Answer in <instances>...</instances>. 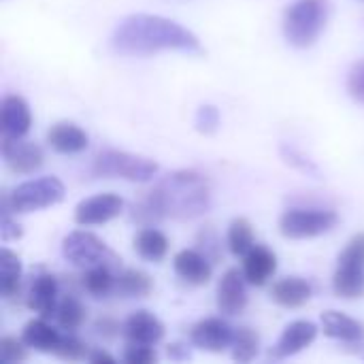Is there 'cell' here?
<instances>
[{
  "instance_id": "obj_12",
  "label": "cell",
  "mask_w": 364,
  "mask_h": 364,
  "mask_svg": "<svg viewBox=\"0 0 364 364\" xmlns=\"http://www.w3.org/2000/svg\"><path fill=\"white\" fill-rule=\"evenodd\" d=\"M318 326L309 320H296V322H290L282 337L277 339V343L273 346L271 350V358L275 360H282V358H290L299 352H303L305 348H309L316 337H318Z\"/></svg>"
},
{
  "instance_id": "obj_4",
  "label": "cell",
  "mask_w": 364,
  "mask_h": 364,
  "mask_svg": "<svg viewBox=\"0 0 364 364\" xmlns=\"http://www.w3.org/2000/svg\"><path fill=\"white\" fill-rule=\"evenodd\" d=\"M64 194H66L64 183L53 175L28 179L2 196V211H11L15 215L41 211L62 203Z\"/></svg>"
},
{
  "instance_id": "obj_17",
  "label": "cell",
  "mask_w": 364,
  "mask_h": 364,
  "mask_svg": "<svg viewBox=\"0 0 364 364\" xmlns=\"http://www.w3.org/2000/svg\"><path fill=\"white\" fill-rule=\"evenodd\" d=\"M47 143L53 151L70 156V154H81L90 145V136L83 128H79L73 122H58L49 128L47 132Z\"/></svg>"
},
{
  "instance_id": "obj_30",
  "label": "cell",
  "mask_w": 364,
  "mask_h": 364,
  "mask_svg": "<svg viewBox=\"0 0 364 364\" xmlns=\"http://www.w3.org/2000/svg\"><path fill=\"white\" fill-rule=\"evenodd\" d=\"M53 356H58L60 360L79 363V360H87L90 348H87L79 337H75L73 333H68V335H64V337L60 339V346H58V350H55Z\"/></svg>"
},
{
  "instance_id": "obj_14",
  "label": "cell",
  "mask_w": 364,
  "mask_h": 364,
  "mask_svg": "<svg viewBox=\"0 0 364 364\" xmlns=\"http://www.w3.org/2000/svg\"><path fill=\"white\" fill-rule=\"evenodd\" d=\"M175 273L190 286H207L213 277V267L198 250H181L173 258Z\"/></svg>"
},
{
  "instance_id": "obj_15",
  "label": "cell",
  "mask_w": 364,
  "mask_h": 364,
  "mask_svg": "<svg viewBox=\"0 0 364 364\" xmlns=\"http://www.w3.org/2000/svg\"><path fill=\"white\" fill-rule=\"evenodd\" d=\"M32 126V113L28 102L17 96H4L0 105V128L4 136H26Z\"/></svg>"
},
{
  "instance_id": "obj_25",
  "label": "cell",
  "mask_w": 364,
  "mask_h": 364,
  "mask_svg": "<svg viewBox=\"0 0 364 364\" xmlns=\"http://www.w3.org/2000/svg\"><path fill=\"white\" fill-rule=\"evenodd\" d=\"M154 290V282L145 271L128 269L115 279V292L126 299H147Z\"/></svg>"
},
{
  "instance_id": "obj_37",
  "label": "cell",
  "mask_w": 364,
  "mask_h": 364,
  "mask_svg": "<svg viewBox=\"0 0 364 364\" xmlns=\"http://www.w3.org/2000/svg\"><path fill=\"white\" fill-rule=\"evenodd\" d=\"M23 237V230L21 226L11 218V211H2V220H0V239L2 243H9V241H17Z\"/></svg>"
},
{
  "instance_id": "obj_23",
  "label": "cell",
  "mask_w": 364,
  "mask_h": 364,
  "mask_svg": "<svg viewBox=\"0 0 364 364\" xmlns=\"http://www.w3.org/2000/svg\"><path fill=\"white\" fill-rule=\"evenodd\" d=\"M333 290L339 299H346V301L364 296V269L337 264V271L333 277Z\"/></svg>"
},
{
  "instance_id": "obj_38",
  "label": "cell",
  "mask_w": 364,
  "mask_h": 364,
  "mask_svg": "<svg viewBox=\"0 0 364 364\" xmlns=\"http://www.w3.org/2000/svg\"><path fill=\"white\" fill-rule=\"evenodd\" d=\"M87 360L92 364H115V356H111L105 350H90Z\"/></svg>"
},
{
  "instance_id": "obj_21",
  "label": "cell",
  "mask_w": 364,
  "mask_h": 364,
  "mask_svg": "<svg viewBox=\"0 0 364 364\" xmlns=\"http://www.w3.org/2000/svg\"><path fill=\"white\" fill-rule=\"evenodd\" d=\"M60 339H62V335L41 316L36 320H30L21 331V341L30 350L41 352V354H55Z\"/></svg>"
},
{
  "instance_id": "obj_27",
  "label": "cell",
  "mask_w": 364,
  "mask_h": 364,
  "mask_svg": "<svg viewBox=\"0 0 364 364\" xmlns=\"http://www.w3.org/2000/svg\"><path fill=\"white\" fill-rule=\"evenodd\" d=\"M115 279L117 277L111 273L109 264H96L83 273L81 284H83L85 292L92 294L94 299H105L107 294H111L115 290Z\"/></svg>"
},
{
  "instance_id": "obj_35",
  "label": "cell",
  "mask_w": 364,
  "mask_h": 364,
  "mask_svg": "<svg viewBox=\"0 0 364 364\" xmlns=\"http://www.w3.org/2000/svg\"><path fill=\"white\" fill-rule=\"evenodd\" d=\"M158 360V354L154 346H141V343H128L124 350V363L126 364H154Z\"/></svg>"
},
{
  "instance_id": "obj_3",
  "label": "cell",
  "mask_w": 364,
  "mask_h": 364,
  "mask_svg": "<svg viewBox=\"0 0 364 364\" xmlns=\"http://www.w3.org/2000/svg\"><path fill=\"white\" fill-rule=\"evenodd\" d=\"M328 0H294L284 13V36L296 49L316 45L328 21Z\"/></svg>"
},
{
  "instance_id": "obj_13",
  "label": "cell",
  "mask_w": 364,
  "mask_h": 364,
  "mask_svg": "<svg viewBox=\"0 0 364 364\" xmlns=\"http://www.w3.org/2000/svg\"><path fill=\"white\" fill-rule=\"evenodd\" d=\"M124 337L128 343H141V346H156L164 339V324L160 318L147 309H139L130 314V318L124 322Z\"/></svg>"
},
{
  "instance_id": "obj_29",
  "label": "cell",
  "mask_w": 364,
  "mask_h": 364,
  "mask_svg": "<svg viewBox=\"0 0 364 364\" xmlns=\"http://www.w3.org/2000/svg\"><path fill=\"white\" fill-rule=\"evenodd\" d=\"M260 352V337L254 328L241 326L235 331L232 341V360L237 363H252Z\"/></svg>"
},
{
  "instance_id": "obj_6",
  "label": "cell",
  "mask_w": 364,
  "mask_h": 364,
  "mask_svg": "<svg viewBox=\"0 0 364 364\" xmlns=\"http://www.w3.org/2000/svg\"><path fill=\"white\" fill-rule=\"evenodd\" d=\"M339 224V215L331 209H288L279 218V232L286 239L303 241L331 232Z\"/></svg>"
},
{
  "instance_id": "obj_31",
  "label": "cell",
  "mask_w": 364,
  "mask_h": 364,
  "mask_svg": "<svg viewBox=\"0 0 364 364\" xmlns=\"http://www.w3.org/2000/svg\"><path fill=\"white\" fill-rule=\"evenodd\" d=\"M220 124H222V115H220V109L215 105H200L196 109V115H194V126L200 134H215L220 130Z\"/></svg>"
},
{
  "instance_id": "obj_34",
  "label": "cell",
  "mask_w": 364,
  "mask_h": 364,
  "mask_svg": "<svg viewBox=\"0 0 364 364\" xmlns=\"http://www.w3.org/2000/svg\"><path fill=\"white\" fill-rule=\"evenodd\" d=\"M282 156H284V160H286L290 166H294V168H299V171H303V173H307V175H316V177L320 175L318 166H316L309 158H305L296 147L284 143V145H282Z\"/></svg>"
},
{
  "instance_id": "obj_2",
  "label": "cell",
  "mask_w": 364,
  "mask_h": 364,
  "mask_svg": "<svg viewBox=\"0 0 364 364\" xmlns=\"http://www.w3.org/2000/svg\"><path fill=\"white\" fill-rule=\"evenodd\" d=\"M111 47L122 55H154L160 51H203L198 36L175 19L132 13L126 15L111 34Z\"/></svg>"
},
{
  "instance_id": "obj_40",
  "label": "cell",
  "mask_w": 364,
  "mask_h": 364,
  "mask_svg": "<svg viewBox=\"0 0 364 364\" xmlns=\"http://www.w3.org/2000/svg\"><path fill=\"white\" fill-rule=\"evenodd\" d=\"M96 331L102 335H107V337H113V335H117V331H119V326H117V322H113V320H109V318H105V320H98L96 322Z\"/></svg>"
},
{
  "instance_id": "obj_32",
  "label": "cell",
  "mask_w": 364,
  "mask_h": 364,
  "mask_svg": "<svg viewBox=\"0 0 364 364\" xmlns=\"http://www.w3.org/2000/svg\"><path fill=\"white\" fill-rule=\"evenodd\" d=\"M28 346L21 339L15 337H2L0 339V363L19 364L28 360Z\"/></svg>"
},
{
  "instance_id": "obj_28",
  "label": "cell",
  "mask_w": 364,
  "mask_h": 364,
  "mask_svg": "<svg viewBox=\"0 0 364 364\" xmlns=\"http://www.w3.org/2000/svg\"><path fill=\"white\" fill-rule=\"evenodd\" d=\"M55 320L58 326L66 333H75L77 328H81V324L85 322V307L81 305V301L77 296H64L58 303L55 309Z\"/></svg>"
},
{
  "instance_id": "obj_18",
  "label": "cell",
  "mask_w": 364,
  "mask_h": 364,
  "mask_svg": "<svg viewBox=\"0 0 364 364\" xmlns=\"http://www.w3.org/2000/svg\"><path fill=\"white\" fill-rule=\"evenodd\" d=\"M322 333L331 339H339L346 343H364V322L354 320L341 311L328 309L320 316Z\"/></svg>"
},
{
  "instance_id": "obj_33",
  "label": "cell",
  "mask_w": 364,
  "mask_h": 364,
  "mask_svg": "<svg viewBox=\"0 0 364 364\" xmlns=\"http://www.w3.org/2000/svg\"><path fill=\"white\" fill-rule=\"evenodd\" d=\"M337 262L339 264H348V267H360V269H364V232L354 235L348 241V245L339 254Z\"/></svg>"
},
{
  "instance_id": "obj_39",
  "label": "cell",
  "mask_w": 364,
  "mask_h": 364,
  "mask_svg": "<svg viewBox=\"0 0 364 364\" xmlns=\"http://www.w3.org/2000/svg\"><path fill=\"white\" fill-rule=\"evenodd\" d=\"M168 358H173V360H188L190 358L188 346H183V343H171L168 346Z\"/></svg>"
},
{
  "instance_id": "obj_22",
  "label": "cell",
  "mask_w": 364,
  "mask_h": 364,
  "mask_svg": "<svg viewBox=\"0 0 364 364\" xmlns=\"http://www.w3.org/2000/svg\"><path fill=\"white\" fill-rule=\"evenodd\" d=\"M136 254L147 262H162L168 254V239L154 226H143L134 237Z\"/></svg>"
},
{
  "instance_id": "obj_36",
  "label": "cell",
  "mask_w": 364,
  "mask_h": 364,
  "mask_svg": "<svg viewBox=\"0 0 364 364\" xmlns=\"http://www.w3.org/2000/svg\"><path fill=\"white\" fill-rule=\"evenodd\" d=\"M348 92L350 96L364 105V60H358L352 68H350V75H348Z\"/></svg>"
},
{
  "instance_id": "obj_5",
  "label": "cell",
  "mask_w": 364,
  "mask_h": 364,
  "mask_svg": "<svg viewBox=\"0 0 364 364\" xmlns=\"http://www.w3.org/2000/svg\"><path fill=\"white\" fill-rule=\"evenodd\" d=\"M92 173L105 179H126L143 183L154 179V175L158 173V162L119 149H105L96 156Z\"/></svg>"
},
{
  "instance_id": "obj_11",
  "label": "cell",
  "mask_w": 364,
  "mask_h": 364,
  "mask_svg": "<svg viewBox=\"0 0 364 364\" xmlns=\"http://www.w3.org/2000/svg\"><path fill=\"white\" fill-rule=\"evenodd\" d=\"M245 284H247V279H245L243 271H239V269H228L222 275V279L218 284V299H215L218 311L222 316L232 318V316H239L245 311V307H247Z\"/></svg>"
},
{
  "instance_id": "obj_19",
  "label": "cell",
  "mask_w": 364,
  "mask_h": 364,
  "mask_svg": "<svg viewBox=\"0 0 364 364\" xmlns=\"http://www.w3.org/2000/svg\"><path fill=\"white\" fill-rule=\"evenodd\" d=\"M58 279L49 273L38 275L28 292V307L38 314L41 318L49 320L51 316H55L58 309Z\"/></svg>"
},
{
  "instance_id": "obj_24",
  "label": "cell",
  "mask_w": 364,
  "mask_h": 364,
  "mask_svg": "<svg viewBox=\"0 0 364 364\" xmlns=\"http://www.w3.org/2000/svg\"><path fill=\"white\" fill-rule=\"evenodd\" d=\"M21 286V260L15 252L2 247L0 252V294L2 299L11 301L17 296Z\"/></svg>"
},
{
  "instance_id": "obj_9",
  "label": "cell",
  "mask_w": 364,
  "mask_h": 364,
  "mask_svg": "<svg viewBox=\"0 0 364 364\" xmlns=\"http://www.w3.org/2000/svg\"><path fill=\"white\" fill-rule=\"evenodd\" d=\"M190 341L198 350H205L211 354H222L228 348H232L235 328L222 318H205L192 326Z\"/></svg>"
},
{
  "instance_id": "obj_26",
  "label": "cell",
  "mask_w": 364,
  "mask_h": 364,
  "mask_svg": "<svg viewBox=\"0 0 364 364\" xmlns=\"http://www.w3.org/2000/svg\"><path fill=\"white\" fill-rule=\"evenodd\" d=\"M228 250L232 256L243 258L254 245H256V235H254V226L247 218H235L228 226Z\"/></svg>"
},
{
  "instance_id": "obj_7",
  "label": "cell",
  "mask_w": 364,
  "mask_h": 364,
  "mask_svg": "<svg viewBox=\"0 0 364 364\" xmlns=\"http://www.w3.org/2000/svg\"><path fill=\"white\" fill-rule=\"evenodd\" d=\"M62 254L70 264L83 269L117 260L107 243L90 230H73L70 235H66L62 241Z\"/></svg>"
},
{
  "instance_id": "obj_1",
  "label": "cell",
  "mask_w": 364,
  "mask_h": 364,
  "mask_svg": "<svg viewBox=\"0 0 364 364\" xmlns=\"http://www.w3.org/2000/svg\"><path fill=\"white\" fill-rule=\"evenodd\" d=\"M211 188L196 171H175L156 183L132 205L130 218L141 226H154L162 220H194L209 211Z\"/></svg>"
},
{
  "instance_id": "obj_10",
  "label": "cell",
  "mask_w": 364,
  "mask_h": 364,
  "mask_svg": "<svg viewBox=\"0 0 364 364\" xmlns=\"http://www.w3.org/2000/svg\"><path fill=\"white\" fill-rule=\"evenodd\" d=\"M122 211H124V200L117 194H113V192L96 194V196L81 200L75 207V224H79V226L107 224V222L115 220Z\"/></svg>"
},
{
  "instance_id": "obj_16",
  "label": "cell",
  "mask_w": 364,
  "mask_h": 364,
  "mask_svg": "<svg viewBox=\"0 0 364 364\" xmlns=\"http://www.w3.org/2000/svg\"><path fill=\"white\" fill-rule=\"evenodd\" d=\"M243 275L250 286H264L277 271V256L267 245H254L243 256Z\"/></svg>"
},
{
  "instance_id": "obj_8",
  "label": "cell",
  "mask_w": 364,
  "mask_h": 364,
  "mask_svg": "<svg viewBox=\"0 0 364 364\" xmlns=\"http://www.w3.org/2000/svg\"><path fill=\"white\" fill-rule=\"evenodd\" d=\"M0 151H2L6 168L15 175H32L34 171H38L43 166V160H45L43 149L36 143L26 141L23 136H4L2 134Z\"/></svg>"
},
{
  "instance_id": "obj_20",
  "label": "cell",
  "mask_w": 364,
  "mask_h": 364,
  "mask_svg": "<svg viewBox=\"0 0 364 364\" xmlns=\"http://www.w3.org/2000/svg\"><path fill=\"white\" fill-rule=\"evenodd\" d=\"M314 288L307 279L303 277H284L273 284L271 288V299L286 309H301L311 301Z\"/></svg>"
}]
</instances>
